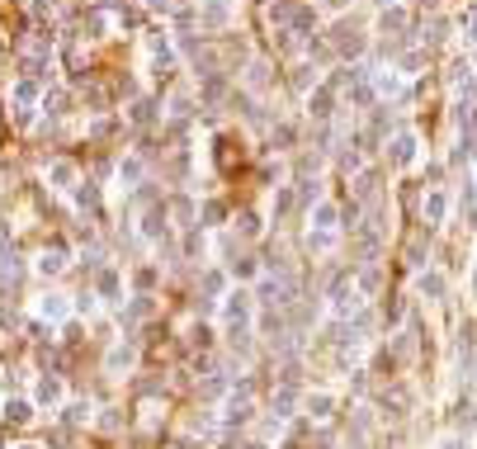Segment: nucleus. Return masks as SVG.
I'll return each instance as SVG.
<instances>
[{"label":"nucleus","mask_w":477,"mask_h":449,"mask_svg":"<svg viewBox=\"0 0 477 449\" xmlns=\"http://www.w3.org/2000/svg\"><path fill=\"white\" fill-rule=\"evenodd\" d=\"M57 397H62V383H57V378H43V383H38V402H57Z\"/></svg>","instance_id":"1"},{"label":"nucleus","mask_w":477,"mask_h":449,"mask_svg":"<svg viewBox=\"0 0 477 449\" xmlns=\"http://www.w3.org/2000/svg\"><path fill=\"white\" fill-rule=\"evenodd\" d=\"M28 416H33L28 402H10V407H5V421H28Z\"/></svg>","instance_id":"2"},{"label":"nucleus","mask_w":477,"mask_h":449,"mask_svg":"<svg viewBox=\"0 0 477 449\" xmlns=\"http://www.w3.org/2000/svg\"><path fill=\"white\" fill-rule=\"evenodd\" d=\"M43 317H66V303H62V298H57V293H53V298H43Z\"/></svg>","instance_id":"3"},{"label":"nucleus","mask_w":477,"mask_h":449,"mask_svg":"<svg viewBox=\"0 0 477 449\" xmlns=\"http://www.w3.org/2000/svg\"><path fill=\"white\" fill-rule=\"evenodd\" d=\"M62 251H48V256H43V261H38V270H43V274H57V270H62Z\"/></svg>","instance_id":"4"},{"label":"nucleus","mask_w":477,"mask_h":449,"mask_svg":"<svg viewBox=\"0 0 477 449\" xmlns=\"http://www.w3.org/2000/svg\"><path fill=\"white\" fill-rule=\"evenodd\" d=\"M53 180H57V185H71V180H76V170H71L66 161H57V166H53Z\"/></svg>","instance_id":"5"},{"label":"nucleus","mask_w":477,"mask_h":449,"mask_svg":"<svg viewBox=\"0 0 477 449\" xmlns=\"http://www.w3.org/2000/svg\"><path fill=\"white\" fill-rule=\"evenodd\" d=\"M24 449H33V445H24Z\"/></svg>","instance_id":"6"}]
</instances>
